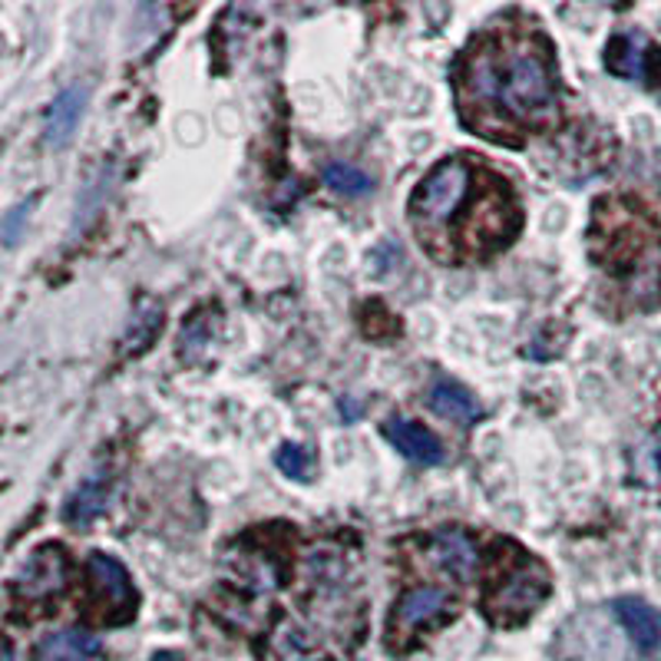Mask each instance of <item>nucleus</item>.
Segmentation results:
<instances>
[{"mask_svg": "<svg viewBox=\"0 0 661 661\" xmlns=\"http://www.w3.org/2000/svg\"><path fill=\"white\" fill-rule=\"evenodd\" d=\"M460 120L492 139L520 146L526 133L559 120L552 50L533 27H496L476 37L457 63Z\"/></svg>", "mask_w": 661, "mask_h": 661, "instance_id": "nucleus-1", "label": "nucleus"}, {"mask_svg": "<svg viewBox=\"0 0 661 661\" xmlns=\"http://www.w3.org/2000/svg\"><path fill=\"white\" fill-rule=\"evenodd\" d=\"M364 632L358 559L338 542L311 546L301 562V606L265 638V661H345Z\"/></svg>", "mask_w": 661, "mask_h": 661, "instance_id": "nucleus-2", "label": "nucleus"}, {"mask_svg": "<svg viewBox=\"0 0 661 661\" xmlns=\"http://www.w3.org/2000/svg\"><path fill=\"white\" fill-rule=\"evenodd\" d=\"M483 170H473L466 159H444L434 165L431 176L413 189L410 196V225L421 235V241L431 248V255L440 259L447 238L453 232L457 215L470 202Z\"/></svg>", "mask_w": 661, "mask_h": 661, "instance_id": "nucleus-3", "label": "nucleus"}, {"mask_svg": "<svg viewBox=\"0 0 661 661\" xmlns=\"http://www.w3.org/2000/svg\"><path fill=\"white\" fill-rule=\"evenodd\" d=\"M549 572L539 559L516 546H503L492 559V572L483 593V612L496 628H516L546 602Z\"/></svg>", "mask_w": 661, "mask_h": 661, "instance_id": "nucleus-4", "label": "nucleus"}, {"mask_svg": "<svg viewBox=\"0 0 661 661\" xmlns=\"http://www.w3.org/2000/svg\"><path fill=\"white\" fill-rule=\"evenodd\" d=\"M87 612L100 625H126L136 615V589L133 578L107 552H93L87 559Z\"/></svg>", "mask_w": 661, "mask_h": 661, "instance_id": "nucleus-5", "label": "nucleus"}, {"mask_svg": "<svg viewBox=\"0 0 661 661\" xmlns=\"http://www.w3.org/2000/svg\"><path fill=\"white\" fill-rule=\"evenodd\" d=\"M282 575H285V565L275 556V549L269 542H262L259 536H248V539L238 542L235 552H228L222 583L238 599L252 602V599L275 596L278 586H282Z\"/></svg>", "mask_w": 661, "mask_h": 661, "instance_id": "nucleus-6", "label": "nucleus"}, {"mask_svg": "<svg viewBox=\"0 0 661 661\" xmlns=\"http://www.w3.org/2000/svg\"><path fill=\"white\" fill-rule=\"evenodd\" d=\"M70 578V559L66 549L57 542H47L40 549L30 552V559L21 565V572L14 575L11 593H14V606L21 609H47L50 602H57L66 589Z\"/></svg>", "mask_w": 661, "mask_h": 661, "instance_id": "nucleus-7", "label": "nucleus"}, {"mask_svg": "<svg viewBox=\"0 0 661 661\" xmlns=\"http://www.w3.org/2000/svg\"><path fill=\"white\" fill-rule=\"evenodd\" d=\"M453 619V599L440 586H413L407 589L390 612L387 622V645L390 648H407L421 632L437 628L440 622Z\"/></svg>", "mask_w": 661, "mask_h": 661, "instance_id": "nucleus-8", "label": "nucleus"}, {"mask_svg": "<svg viewBox=\"0 0 661 661\" xmlns=\"http://www.w3.org/2000/svg\"><path fill=\"white\" fill-rule=\"evenodd\" d=\"M424 559L431 569H437L444 578L453 583H470L476 572V546L463 529H437L424 542Z\"/></svg>", "mask_w": 661, "mask_h": 661, "instance_id": "nucleus-9", "label": "nucleus"}, {"mask_svg": "<svg viewBox=\"0 0 661 661\" xmlns=\"http://www.w3.org/2000/svg\"><path fill=\"white\" fill-rule=\"evenodd\" d=\"M661 60V50H654L641 34H615L606 47V66L615 76L625 79H654L658 70L651 66Z\"/></svg>", "mask_w": 661, "mask_h": 661, "instance_id": "nucleus-10", "label": "nucleus"}, {"mask_svg": "<svg viewBox=\"0 0 661 661\" xmlns=\"http://www.w3.org/2000/svg\"><path fill=\"white\" fill-rule=\"evenodd\" d=\"M387 440L413 463H424V466H437L444 463V447L440 440L417 421H403V417H390L384 427Z\"/></svg>", "mask_w": 661, "mask_h": 661, "instance_id": "nucleus-11", "label": "nucleus"}, {"mask_svg": "<svg viewBox=\"0 0 661 661\" xmlns=\"http://www.w3.org/2000/svg\"><path fill=\"white\" fill-rule=\"evenodd\" d=\"M100 651H103V645L97 635L66 628V632H53V635L40 638L37 661H93V658H100Z\"/></svg>", "mask_w": 661, "mask_h": 661, "instance_id": "nucleus-12", "label": "nucleus"}, {"mask_svg": "<svg viewBox=\"0 0 661 661\" xmlns=\"http://www.w3.org/2000/svg\"><path fill=\"white\" fill-rule=\"evenodd\" d=\"M431 410L440 413V417H447V421H453V424H463V427H470V424H476L483 417L476 397L470 390H463L460 384H453V381H437L431 387Z\"/></svg>", "mask_w": 661, "mask_h": 661, "instance_id": "nucleus-13", "label": "nucleus"}, {"mask_svg": "<svg viewBox=\"0 0 661 661\" xmlns=\"http://www.w3.org/2000/svg\"><path fill=\"white\" fill-rule=\"evenodd\" d=\"M83 103H87V90H66L53 100L50 113H47V142L50 146H66L76 123H79V113H83Z\"/></svg>", "mask_w": 661, "mask_h": 661, "instance_id": "nucleus-14", "label": "nucleus"}, {"mask_svg": "<svg viewBox=\"0 0 661 661\" xmlns=\"http://www.w3.org/2000/svg\"><path fill=\"white\" fill-rule=\"evenodd\" d=\"M615 612H619L622 625L628 628L632 641H635L641 651H651V648L661 645V622H658L654 609H648V606L638 602V599H622V602L615 606Z\"/></svg>", "mask_w": 661, "mask_h": 661, "instance_id": "nucleus-15", "label": "nucleus"}, {"mask_svg": "<svg viewBox=\"0 0 661 661\" xmlns=\"http://www.w3.org/2000/svg\"><path fill=\"white\" fill-rule=\"evenodd\" d=\"M103 507H107V479L97 476V479L83 483L73 492V500L66 503V520L73 526H87V523H93L103 513Z\"/></svg>", "mask_w": 661, "mask_h": 661, "instance_id": "nucleus-16", "label": "nucleus"}, {"mask_svg": "<svg viewBox=\"0 0 661 661\" xmlns=\"http://www.w3.org/2000/svg\"><path fill=\"white\" fill-rule=\"evenodd\" d=\"M324 183L335 189V192H341V196H351V199H358V196H367L371 189H374V183L361 173V170H354V165H348V162H330L327 170H324Z\"/></svg>", "mask_w": 661, "mask_h": 661, "instance_id": "nucleus-17", "label": "nucleus"}, {"mask_svg": "<svg viewBox=\"0 0 661 661\" xmlns=\"http://www.w3.org/2000/svg\"><path fill=\"white\" fill-rule=\"evenodd\" d=\"M278 466H282V473H288V476H295V479H304L311 460H308V453H304L301 447L285 444V447L278 450Z\"/></svg>", "mask_w": 661, "mask_h": 661, "instance_id": "nucleus-18", "label": "nucleus"}, {"mask_svg": "<svg viewBox=\"0 0 661 661\" xmlns=\"http://www.w3.org/2000/svg\"><path fill=\"white\" fill-rule=\"evenodd\" d=\"M27 209L30 205H21V209H14L11 215H8V225H4V235H8V245H14L17 241V225L24 222V215H27Z\"/></svg>", "mask_w": 661, "mask_h": 661, "instance_id": "nucleus-19", "label": "nucleus"}, {"mask_svg": "<svg viewBox=\"0 0 661 661\" xmlns=\"http://www.w3.org/2000/svg\"><path fill=\"white\" fill-rule=\"evenodd\" d=\"M152 661H183L179 654H173V651H162V654H155Z\"/></svg>", "mask_w": 661, "mask_h": 661, "instance_id": "nucleus-20", "label": "nucleus"}, {"mask_svg": "<svg viewBox=\"0 0 661 661\" xmlns=\"http://www.w3.org/2000/svg\"><path fill=\"white\" fill-rule=\"evenodd\" d=\"M4 661H14V648H11V645L4 648Z\"/></svg>", "mask_w": 661, "mask_h": 661, "instance_id": "nucleus-21", "label": "nucleus"}]
</instances>
